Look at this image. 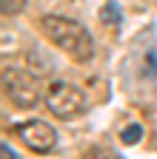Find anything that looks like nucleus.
I'll use <instances>...</instances> for the list:
<instances>
[{
	"label": "nucleus",
	"mask_w": 157,
	"mask_h": 159,
	"mask_svg": "<svg viewBox=\"0 0 157 159\" xmlns=\"http://www.w3.org/2000/svg\"><path fill=\"white\" fill-rule=\"evenodd\" d=\"M3 91L12 99V105H17V108H34L43 97L34 74H29L23 68H12V66L3 68Z\"/></svg>",
	"instance_id": "nucleus-2"
},
{
	"label": "nucleus",
	"mask_w": 157,
	"mask_h": 159,
	"mask_svg": "<svg viewBox=\"0 0 157 159\" xmlns=\"http://www.w3.org/2000/svg\"><path fill=\"white\" fill-rule=\"evenodd\" d=\"M14 134L20 136V142H23L29 151H34V153H49V151H54V145H57L54 128H52L49 122H43V119H26V122L14 125Z\"/></svg>",
	"instance_id": "nucleus-4"
},
{
	"label": "nucleus",
	"mask_w": 157,
	"mask_h": 159,
	"mask_svg": "<svg viewBox=\"0 0 157 159\" xmlns=\"http://www.w3.org/2000/svg\"><path fill=\"white\" fill-rule=\"evenodd\" d=\"M0 9H3V14H6V17L20 14V11L26 9V0H0Z\"/></svg>",
	"instance_id": "nucleus-6"
},
{
	"label": "nucleus",
	"mask_w": 157,
	"mask_h": 159,
	"mask_svg": "<svg viewBox=\"0 0 157 159\" xmlns=\"http://www.w3.org/2000/svg\"><path fill=\"white\" fill-rule=\"evenodd\" d=\"M120 139H123V145H137V142H140V139H143V128L137 125V122H131L129 128H123Z\"/></svg>",
	"instance_id": "nucleus-5"
},
{
	"label": "nucleus",
	"mask_w": 157,
	"mask_h": 159,
	"mask_svg": "<svg viewBox=\"0 0 157 159\" xmlns=\"http://www.w3.org/2000/svg\"><path fill=\"white\" fill-rule=\"evenodd\" d=\"M100 17L106 20L109 26H117V23H120V11H117V6H114V3H106V6L100 9Z\"/></svg>",
	"instance_id": "nucleus-7"
},
{
	"label": "nucleus",
	"mask_w": 157,
	"mask_h": 159,
	"mask_svg": "<svg viewBox=\"0 0 157 159\" xmlns=\"http://www.w3.org/2000/svg\"><path fill=\"white\" fill-rule=\"evenodd\" d=\"M40 31L60 51H66L74 63H89L94 57V40H91L89 29L77 20H69L60 14H46V17H40Z\"/></svg>",
	"instance_id": "nucleus-1"
},
{
	"label": "nucleus",
	"mask_w": 157,
	"mask_h": 159,
	"mask_svg": "<svg viewBox=\"0 0 157 159\" xmlns=\"http://www.w3.org/2000/svg\"><path fill=\"white\" fill-rule=\"evenodd\" d=\"M46 108L57 116V119H74L77 114L86 111V94L71 85V83H52L46 88Z\"/></svg>",
	"instance_id": "nucleus-3"
}]
</instances>
